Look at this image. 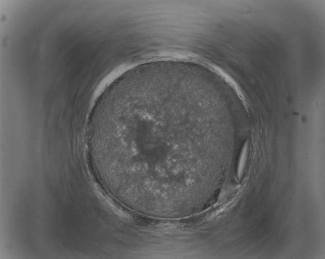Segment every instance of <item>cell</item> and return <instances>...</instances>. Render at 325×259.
Returning <instances> with one entry per match:
<instances>
[{"label":"cell","instance_id":"1","mask_svg":"<svg viewBox=\"0 0 325 259\" xmlns=\"http://www.w3.org/2000/svg\"><path fill=\"white\" fill-rule=\"evenodd\" d=\"M184 115L156 106L95 123L103 170L127 184L162 188L184 182Z\"/></svg>","mask_w":325,"mask_h":259},{"label":"cell","instance_id":"2","mask_svg":"<svg viewBox=\"0 0 325 259\" xmlns=\"http://www.w3.org/2000/svg\"><path fill=\"white\" fill-rule=\"evenodd\" d=\"M246 153V146H245L242 152V154L241 156V158L240 162V164L239 166V175L240 176L241 174V172L242 171L243 167L244 165V160L245 158Z\"/></svg>","mask_w":325,"mask_h":259}]
</instances>
